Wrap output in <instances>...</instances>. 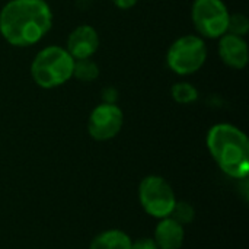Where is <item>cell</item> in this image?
I'll return each mask as SVG.
<instances>
[{
    "mask_svg": "<svg viewBox=\"0 0 249 249\" xmlns=\"http://www.w3.org/2000/svg\"><path fill=\"white\" fill-rule=\"evenodd\" d=\"M53 26V12L44 0H10L0 10V34L15 47L36 44Z\"/></svg>",
    "mask_w": 249,
    "mask_h": 249,
    "instance_id": "obj_1",
    "label": "cell"
},
{
    "mask_svg": "<svg viewBox=\"0 0 249 249\" xmlns=\"http://www.w3.org/2000/svg\"><path fill=\"white\" fill-rule=\"evenodd\" d=\"M207 149L226 175L235 179H247L249 140L241 128L228 123L213 125L207 133Z\"/></svg>",
    "mask_w": 249,
    "mask_h": 249,
    "instance_id": "obj_2",
    "label": "cell"
},
{
    "mask_svg": "<svg viewBox=\"0 0 249 249\" xmlns=\"http://www.w3.org/2000/svg\"><path fill=\"white\" fill-rule=\"evenodd\" d=\"M74 58L69 51L58 45L42 48L32 60L31 74L34 82L44 88L53 89L64 85L73 77Z\"/></svg>",
    "mask_w": 249,
    "mask_h": 249,
    "instance_id": "obj_3",
    "label": "cell"
},
{
    "mask_svg": "<svg viewBox=\"0 0 249 249\" xmlns=\"http://www.w3.org/2000/svg\"><path fill=\"white\" fill-rule=\"evenodd\" d=\"M207 60V47L198 35H184L174 41L168 50L166 61L169 69L179 74L188 76L198 71Z\"/></svg>",
    "mask_w": 249,
    "mask_h": 249,
    "instance_id": "obj_4",
    "label": "cell"
},
{
    "mask_svg": "<svg viewBox=\"0 0 249 249\" xmlns=\"http://www.w3.org/2000/svg\"><path fill=\"white\" fill-rule=\"evenodd\" d=\"M139 200L144 212L155 219L168 217L177 203L171 184L159 175H149L142 179Z\"/></svg>",
    "mask_w": 249,
    "mask_h": 249,
    "instance_id": "obj_5",
    "label": "cell"
},
{
    "mask_svg": "<svg viewBox=\"0 0 249 249\" xmlns=\"http://www.w3.org/2000/svg\"><path fill=\"white\" fill-rule=\"evenodd\" d=\"M229 10L223 0H194L191 18L200 35L220 38L228 32Z\"/></svg>",
    "mask_w": 249,
    "mask_h": 249,
    "instance_id": "obj_6",
    "label": "cell"
},
{
    "mask_svg": "<svg viewBox=\"0 0 249 249\" xmlns=\"http://www.w3.org/2000/svg\"><path fill=\"white\" fill-rule=\"evenodd\" d=\"M124 114L120 107L112 102H104L93 108L88 120V131L96 142L114 139L123 128Z\"/></svg>",
    "mask_w": 249,
    "mask_h": 249,
    "instance_id": "obj_7",
    "label": "cell"
},
{
    "mask_svg": "<svg viewBox=\"0 0 249 249\" xmlns=\"http://www.w3.org/2000/svg\"><path fill=\"white\" fill-rule=\"evenodd\" d=\"M99 48V35L90 25H79L67 38V51L74 60L90 58Z\"/></svg>",
    "mask_w": 249,
    "mask_h": 249,
    "instance_id": "obj_8",
    "label": "cell"
},
{
    "mask_svg": "<svg viewBox=\"0 0 249 249\" xmlns=\"http://www.w3.org/2000/svg\"><path fill=\"white\" fill-rule=\"evenodd\" d=\"M219 55L226 66L241 70L248 64V44L244 36L226 32L219 41Z\"/></svg>",
    "mask_w": 249,
    "mask_h": 249,
    "instance_id": "obj_9",
    "label": "cell"
},
{
    "mask_svg": "<svg viewBox=\"0 0 249 249\" xmlns=\"http://www.w3.org/2000/svg\"><path fill=\"white\" fill-rule=\"evenodd\" d=\"M153 239L159 249H181L185 239L184 226L169 216L159 219Z\"/></svg>",
    "mask_w": 249,
    "mask_h": 249,
    "instance_id": "obj_10",
    "label": "cell"
},
{
    "mask_svg": "<svg viewBox=\"0 0 249 249\" xmlns=\"http://www.w3.org/2000/svg\"><path fill=\"white\" fill-rule=\"evenodd\" d=\"M133 239L120 229H109L96 235L89 249H131Z\"/></svg>",
    "mask_w": 249,
    "mask_h": 249,
    "instance_id": "obj_11",
    "label": "cell"
},
{
    "mask_svg": "<svg viewBox=\"0 0 249 249\" xmlns=\"http://www.w3.org/2000/svg\"><path fill=\"white\" fill-rule=\"evenodd\" d=\"M99 76V67L90 58L74 60L73 67V77L80 82H93Z\"/></svg>",
    "mask_w": 249,
    "mask_h": 249,
    "instance_id": "obj_12",
    "label": "cell"
},
{
    "mask_svg": "<svg viewBox=\"0 0 249 249\" xmlns=\"http://www.w3.org/2000/svg\"><path fill=\"white\" fill-rule=\"evenodd\" d=\"M171 95L174 98L175 102L187 105V104H193L197 101L198 98V90L196 89V86H193L191 83L187 82H179L175 83L171 89Z\"/></svg>",
    "mask_w": 249,
    "mask_h": 249,
    "instance_id": "obj_13",
    "label": "cell"
},
{
    "mask_svg": "<svg viewBox=\"0 0 249 249\" xmlns=\"http://www.w3.org/2000/svg\"><path fill=\"white\" fill-rule=\"evenodd\" d=\"M194 216H196L194 207L187 201H178V200H177V203H175V206L169 214V217L175 219L182 226L187 223H191L194 220Z\"/></svg>",
    "mask_w": 249,
    "mask_h": 249,
    "instance_id": "obj_14",
    "label": "cell"
},
{
    "mask_svg": "<svg viewBox=\"0 0 249 249\" xmlns=\"http://www.w3.org/2000/svg\"><path fill=\"white\" fill-rule=\"evenodd\" d=\"M249 29L248 18L242 13H235L229 16V25H228V32L244 36L247 35Z\"/></svg>",
    "mask_w": 249,
    "mask_h": 249,
    "instance_id": "obj_15",
    "label": "cell"
},
{
    "mask_svg": "<svg viewBox=\"0 0 249 249\" xmlns=\"http://www.w3.org/2000/svg\"><path fill=\"white\" fill-rule=\"evenodd\" d=\"M131 249H159L153 238H139L131 244Z\"/></svg>",
    "mask_w": 249,
    "mask_h": 249,
    "instance_id": "obj_16",
    "label": "cell"
},
{
    "mask_svg": "<svg viewBox=\"0 0 249 249\" xmlns=\"http://www.w3.org/2000/svg\"><path fill=\"white\" fill-rule=\"evenodd\" d=\"M114 1V4L117 6V7H120V9H130V7H133L139 0H112Z\"/></svg>",
    "mask_w": 249,
    "mask_h": 249,
    "instance_id": "obj_17",
    "label": "cell"
}]
</instances>
